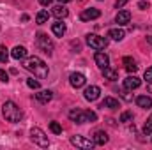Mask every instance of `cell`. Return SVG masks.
I'll return each instance as SVG.
<instances>
[{"label": "cell", "mask_w": 152, "mask_h": 150, "mask_svg": "<svg viewBox=\"0 0 152 150\" xmlns=\"http://www.w3.org/2000/svg\"><path fill=\"white\" fill-rule=\"evenodd\" d=\"M23 67H25L27 71L34 73V76H37V78H48V73H50L46 62H44L42 58H39V57H28V58L25 60Z\"/></svg>", "instance_id": "cell-1"}, {"label": "cell", "mask_w": 152, "mask_h": 150, "mask_svg": "<svg viewBox=\"0 0 152 150\" xmlns=\"http://www.w3.org/2000/svg\"><path fill=\"white\" fill-rule=\"evenodd\" d=\"M2 113H4V118H5L7 122H11V124L20 122L21 117H23V113H21V110L18 108V104L12 103V101H5V103H4V106H2Z\"/></svg>", "instance_id": "cell-2"}, {"label": "cell", "mask_w": 152, "mask_h": 150, "mask_svg": "<svg viewBox=\"0 0 152 150\" xmlns=\"http://www.w3.org/2000/svg\"><path fill=\"white\" fill-rule=\"evenodd\" d=\"M69 118L76 122V124H87V122H96L97 120V115L90 110L83 111V110H71L69 111Z\"/></svg>", "instance_id": "cell-3"}, {"label": "cell", "mask_w": 152, "mask_h": 150, "mask_svg": "<svg viewBox=\"0 0 152 150\" xmlns=\"http://www.w3.org/2000/svg\"><path fill=\"white\" fill-rule=\"evenodd\" d=\"M30 140L39 145V147H42V149H46L48 145H50V140H48V136L44 134V131L41 129V127H32L30 129Z\"/></svg>", "instance_id": "cell-4"}, {"label": "cell", "mask_w": 152, "mask_h": 150, "mask_svg": "<svg viewBox=\"0 0 152 150\" xmlns=\"http://www.w3.org/2000/svg\"><path fill=\"white\" fill-rule=\"evenodd\" d=\"M87 44H88L92 50L101 51V50H104V48L108 46V39L101 37V36H97V34H88V36H87Z\"/></svg>", "instance_id": "cell-5"}, {"label": "cell", "mask_w": 152, "mask_h": 150, "mask_svg": "<svg viewBox=\"0 0 152 150\" xmlns=\"http://www.w3.org/2000/svg\"><path fill=\"white\" fill-rule=\"evenodd\" d=\"M36 44H37L44 53H48V55H51V53H53V41L48 37L46 34L39 32L37 36H36Z\"/></svg>", "instance_id": "cell-6"}, {"label": "cell", "mask_w": 152, "mask_h": 150, "mask_svg": "<svg viewBox=\"0 0 152 150\" xmlns=\"http://www.w3.org/2000/svg\"><path fill=\"white\" fill-rule=\"evenodd\" d=\"M71 143L75 145V147H78V149H94V141H90V140H87V138H83V136H71Z\"/></svg>", "instance_id": "cell-7"}, {"label": "cell", "mask_w": 152, "mask_h": 150, "mask_svg": "<svg viewBox=\"0 0 152 150\" xmlns=\"http://www.w3.org/2000/svg\"><path fill=\"white\" fill-rule=\"evenodd\" d=\"M99 95H101V88L99 87H96V85H90V87H87L85 88V92H83V97L87 99V101H97L99 99Z\"/></svg>", "instance_id": "cell-8"}, {"label": "cell", "mask_w": 152, "mask_h": 150, "mask_svg": "<svg viewBox=\"0 0 152 150\" xmlns=\"http://www.w3.org/2000/svg\"><path fill=\"white\" fill-rule=\"evenodd\" d=\"M99 16H101V11H99V9H96V7H90V9L81 11L80 20H81V21H90V20H97Z\"/></svg>", "instance_id": "cell-9"}, {"label": "cell", "mask_w": 152, "mask_h": 150, "mask_svg": "<svg viewBox=\"0 0 152 150\" xmlns=\"http://www.w3.org/2000/svg\"><path fill=\"white\" fill-rule=\"evenodd\" d=\"M69 83L75 88H81L85 85V76L81 74V73H73V74L69 76Z\"/></svg>", "instance_id": "cell-10"}, {"label": "cell", "mask_w": 152, "mask_h": 150, "mask_svg": "<svg viewBox=\"0 0 152 150\" xmlns=\"http://www.w3.org/2000/svg\"><path fill=\"white\" fill-rule=\"evenodd\" d=\"M94 60H96V64H97L101 69H104V67L110 66V58H108V55L103 53V51H97V53L94 55Z\"/></svg>", "instance_id": "cell-11"}, {"label": "cell", "mask_w": 152, "mask_h": 150, "mask_svg": "<svg viewBox=\"0 0 152 150\" xmlns=\"http://www.w3.org/2000/svg\"><path fill=\"white\" fill-rule=\"evenodd\" d=\"M129 20H131V12H129V11H118V14L115 16V23H117L118 27L127 25Z\"/></svg>", "instance_id": "cell-12"}, {"label": "cell", "mask_w": 152, "mask_h": 150, "mask_svg": "<svg viewBox=\"0 0 152 150\" xmlns=\"http://www.w3.org/2000/svg\"><path fill=\"white\" fill-rule=\"evenodd\" d=\"M140 85H142V79L136 78V76H127V78L124 79V87H126L127 90H134V88H138Z\"/></svg>", "instance_id": "cell-13"}, {"label": "cell", "mask_w": 152, "mask_h": 150, "mask_svg": "<svg viewBox=\"0 0 152 150\" xmlns=\"http://www.w3.org/2000/svg\"><path fill=\"white\" fill-rule=\"evenodd\" d=\"M51 30H53V34L57 36V37H62L64 34H66V30H67V27H66V23H62L60 20H57L53 25H51Z\"/></svg>", "instance_id": "cell-14"}, {"label": "cell", "mask_w": 152, "mask_h": 150, "mask_svg": "<svg viewBox=\"0 0 152 150\" xmlns=\"http://www.w3.org/2000/svg\"><path fill=\"white\" fill-rule=\"evenodd\" d=\"M11 57L16 58V60H23V58H27V48H23V46H14L12 51H11Z\"/></svg>", "instance_id": "cell-15"}, {"label": "cell", "mask_w": 152, "mask_h": 150, "mask_svg": "<svg viewBox=\"0 0 152 150\" xmlns=\"http://www.w3.org/2000/svg\"><path fill=\"white\" fill-rule=\"evenodd\" d=\"M51 97H53V94H51L50 90H41L39 94H36V101H37V103H41V104L50 103V101H51Z\"/></svg>", "instance_id": "cell-16"}, {"label": "cell", "mask_w": 152, "mask_h": 150, "mask_svg": "<svg viewBox=\"0 0 152 150\" xmlns=\"http://www.w3.org/2000/svg\"><path fill=\"white\" fill-rule=\"evenodd\" d=\"M136 104L140 108H143V110H149V108H152V99L149 95H138L136 97Z\"/></svg>", "instance_id": "cell-17"}, {"label": "cell", "mask_w": 152, "mask_h": 150, "mask_svg": "<svg viewBox=\"0 0 152 150\" xmlns=\"http://www.w3.org/2000/svg\"><path fill=\"white\" fill-rule=\"evenodd\" d=\"M92 141H94L96 145H104V143H108V134H106L104 131H96Z\"/></svg>", "instance_id": "cell-18"}, {"label": "cell", "mask_w": 152, "mask_h": 150, "mask_svg": "<svg viewBox=\"0 0 152 150\" xmlns=\"http://www.w3.org/2000/svg\"><path fill=\"white\" fill-rule=\"evenodd\" d=\"M108 37L110 39H113V41H122V39L126 37V32L122 30V28H110L108 30Z\"/></svg>", "instance_id": "cell-19"}, {"label": "cell", "mask_w": 152, "mask_h": 150, "mask_svg": "<svg viewBox=\"0 0 152 150\" xmlns=\"http://www.w3.org/2000/svg\"><path fill=\"white\" fill-rule=\"evenodd\" d=\"M51 14H53L57 20H62V18H66V16L69 14V11H67L64 5H55V7H53V11H51Z\"/></svg>", "instance_id": "cell-20"}, {"label": "cell", "mask_w": 152, "mask_h": 150, "mask_svg": "<svg viewBox=\"0 0 152 150\" xmlns=\"http://www.w3.org/2000/svg\"><path fill=\"white\" fill-rule=\"evenodd\" d=\"M103 108L117 110V108H120V104H118V101H117V99H113V97H104V101H103Z\"/></svg>", "instance_id": "cell-21"}, {"label": "cell", "mask_w": 152, "mask_h": 150, "mask_svg": "<svg viewBox=\"0 0 152 150\" xmlns=\"http://www.w3.org/2000/svg\"><path fill=\"white\" fill-rule=\"evenodd\" d=\"M103 74H104V78H106V79H112V81H115V79H118V73H117L115 69H112L110 66L103 69Z\"/></svg>", "instance_id": "cell-22"}, {"label": "cell", "mask_w": 152, "mask_h": 150, "mask_svg": "<svg viewBox=\"0 0 152 150\" xmlns=\"http://www.w3.org/2000/svg\"><path fill=\"white\" fill-rule=\"evenodd\" d=\"M124 66H126V69L129 71V73H134L136 69H138V66H136V62L131 58V57H124Z\"/></svg>", "instance_id": "cell-23"}, {"label": "cell", "mask_w": 152, "mask_h": 150, "mask_svg": "<svg viewBox=\"0 0 152 150\" xmlns=\"http://www.w3.org/2000/svg\"><path fill=\"white\" fill-rule=\"evenodd\" d=\"M48 18H50L48 11H39L37 16H36V23H37V25H42V23H46V21H48Z\"/></svg>", "instance_id": "cell-24"}, {"label": "cell", "mask_w": 152, "mask_h": 150, "mask_svg": "<svg viewBox=\"0 0 152 150\" xmlns=\"http://www.w3.org/2000/svg\"><path fill=\"white\" fill-rule=\"evenodd\" d=\"M143 134H145V136L152 134V115L147 118V122H145V125H143Z\"/></svg>", "instance_id": "cell-25"}, {"label": "cell", "mask_w": 152, "mask_h": 150, "mask_svg": "<svg viewBox=\"0 0 152 150\" xmlns=\"http://www.w3.org/2000/svg\"><path fill=\"white\" fill-rule=\"evenodd\" d=\"M7 60H9V51H7V48H5V46H2V44H0V62H4V64H5Z\"/></svg>", "instance_id": "cell-26"}, {"label": "cell", "mask_w": 152, "mask_h": 150, "mask_svg": "<svg viewBox=\"0 0 152 150\" xmlns=\"http://www.w3.org/2000/svg\"><path fill=\"white\" fill-rule=\"evenodd\" d=\"M50 129H51L53 134H62V127H60L58 122H51V124H50Z\"/></svg>", "instance_id": "cell-27"}, {"label": "cell", "mask_w": 152, "mask_h": 150, "mask_svg": "<svg viewBox=\"0 0 152 150\" xmlns=\"http://www.w3.org/2000/svg\"><path fill=\"white\" fill-rule=\"evenodd\" d=\"M129 120H133V111H124L122 115H120V122L127 124Z\"/></svg>", "instance_id": "cell-28"}, {"label": "cell", "mask_w": 152, "mask_h": 150, "mask_svg": "<svg viewBox=\"0 0 152 150\" xmlns=\"http://www.w3.org/2000/svg\"><path fill=\"white\" fill-rule=\"evenodd\" d=\"M27 85H28L30 88H36V90H37L39 87H41V85H39V81H37V79H34V78H30V79H27Z\"/></svg>", "instance_id": "cell-29"}, {"label": "cell", "mask_w": 152, "mask_h": 150, "mask_svg": "<svg viewBox=\"0 0 152 150\" xmlns=\"http://www.w3.org/2000/svg\"><path fill=\"white\" fill-rule=\"evenodd\" d=\"M0 81H4V83L9 81V74H7L5 71H2V69H0Z\"/></svg>", "instance_id": "cell-30"}, {"label": "cell", "mask_w": 152, "mask_h": 150, "mask_svg": "<svg viewBox=\"0 0 152 150\" xmlns=\"http://www.w3.org/2000/svg\"><path fill=\"white\" fill-rule=\"evenodd\" d=\"M143 78H145L147 81H152V66L149 67V69H147V71H145V74H143Z\"/></svg>", "instance_id": "cell-31"}, {"label": "cell", "mask_w": 152, "mask_h": 150, "mask_svg": "<svg viewBox=\"0 0 152 150\" xmlns=\"http://www.w3.org/2000/svg\"><path fill=\"white\" fill-rule=\"evenodd\" d=\"M138 9H142V11H145V9H149V2H145V0H142V2H138Z\"/></svg>", "instance_id": "cell-32"}, {"label": "cell", "mask_w": 152, "mask_h": 150, "mask_svg": "<svg viewBox=\"0 0 152 150\" xmlns=\"http://www.w3.org/2000/svg\"><path fill=\"white\" fill-rule=\"evenodd\" d=\"M127 2H129V0H117V2H115V7H117V9H122Z\"/></svg>", "instance_id": "cell-33"}, {"label": "cell", "mask_w": 152, "mask_h": 150, "mask_svg": "<svg viewBox=\"0 0 152 150\" xmlns=\"http://www.w3.org/2000/svg\"><path fill=\"white\" fill-rule=\"evenodd\" d=\"M120 95H122V97H124L126 101H131V99H133V97H131V95L127 94V88H126V90H122V92H120Z\"/></svg>", "instance_id": "cell-34"}, {"label": "cell", "mask_w": 152, "mask_h": 150, "mask_svg": "<svg viewBox=\"0 0 152 150\" xmlns=\"http://www.w3.org/2000/svg\"><path fill=\"white\" fill-rule=\"evenodd\" d=\"M51 2H53V0H39V4H41V5H50Z\"/></svg>", "instance_id": "cell-35"}, {"label": "cell", "mask_w": 152, "mask_h": 150, "mask_svg": "<svg viewBox=\"0 0 152 150\" xmlns=\"http://www.w3.org/2000/svg\"><path fill=\"white\" fill-rule=\"evenodd\" d=\"M60 4H67V2H71V0H58Z\"/></svg>", "instance_id": "cell-36"}, {"label": "cell", "mask_w": 152, "mask_h": 150, "mask_svg": "<svg viewBox=\"0 0 152 150\" xmlns=\"http://www.w3.org/2000/svg\"><path fill=\"white\" fill-rule=\"evenodd\" d=\"M147 41H149V44L152 46V37H147Z\"/></svg>", "instance_id": "cell-37"}]
</instances>
